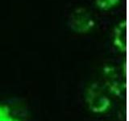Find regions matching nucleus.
<instances>
[{
	"label": "nucleus",
	"mask_w": 129,
	"mask_h": 121,
	"mask_svg": "<svg viewBox=\"0 0 129 121\" xmlns=\"http://www.w3.org/2000/svg\"><path fill=\"white\" fill-rule=\"evenodd\" d=\"M67 25L70 29L78 34H85L90 32L95 26L92 15L83 7H77L68 16Z\"/></svg>",
	"instance_id": "obj_1"
},
{
	"label": "nucleus",
	"mask_w": 129,
	"mask_h": 121,
	"mask_svg": "<svg viewBox=\"0 0 129 121\" xmlns=\"http://www.w3.org/2000/svg\"><path fill=\"white\" fill-rule=\"evenodd\" d=\"M86 101L90 109L95 113H103L107 111L111 107V100L105 95L98 85L91 86L87 90Z\"/></svg>",
	"instance_id": "obj_2"
},
{
	"label": "nucleus",
	"mask_w": 129,
	"mask_h": 121,
	"mask_svg": "<svg viewBox=\"0 0 129 121\" xmlns=\"http://www.w3.org/2000/svg\"><path fill=\"white\" fill-rule=\"evenodd\" d=\"M112 44L117 50L123 52L126 49V26L121 22L115 27L112 36Z\"/></svg>",
	"instance_id": "obj_3"
},
{
	"label": "nucleus",
	"mask_w": 129,
	"mask_h": 121,
	"mask_svg": "<svg viewBox=\"0 0 129 121\" xmlns=\"http://www.w3.org/2000/svg\"><path fill=\"white\" fill-rule=\"evenodd\" d=\"M0 121H22L13 112L9 105L0 103Z\"/></svg>",
	"instance_id": "obj_4"
},
{
	"label": "nucleus",
	"mask_w": 129,
	"mask_h": 121,
	"mask_svg": "<svg viewBox=\"0 0 129 121\" xmlns=\"http://www.w3.org/2000/svg\"><path fill=\"white\" fill-rule=\"evenodd\" d=\"M94 3L99 10L107 11L118 7L120 0H94Z\"/></svg>",
	"instance_id": "obj_5"
}]
</instances>
